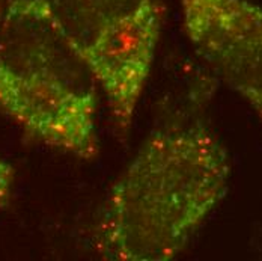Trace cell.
I'll list each match as a JSON object with an SVG mask.
<instances>
[{
	"label": "cell",
	"mask_w": 262,
	"mask_h": 261,
	"mask_svg": "<svg viewBox=\"0 0 262 261\" xmlns=\"http://www.w3.org/2000/svg\"><path fill=\"white\" fill-rule=\"evenodd\" d=\"M121 136L130 133L163 30L161 0H49Z\"/></svg>",
	"instance_id": "obj_3"
},
{
	"label": "cell",
	"mask_w": 262,
	"mask_h": 261,
	"mask_svg": "<svg viewBox=\"0 0 262 261\" xmlns=\"http://www.w3.org/2000/svg\"><path fill=\"white\" fill-rule=\"evenodd\" d=\"M15 180L14 168L3 158H0V207L8 204Z\"/></svg>",
	"instance_id": "obj_5"
},
{
	"label": "cell",
	"mask_w": 262,
	"mask_h": 261,
	"mask_svg": "<svg viewBox=\"0 0 262 261\" xmlns=\"http://www.w3.org/2000/svg\"><path fill=\"white\" fill-rule=\"evenodd\" d=\"M6 5H8V0H0V23H2V18H3V14H5V9H6Z\"/></svg>",
	"instance_id": "obj_6"
},
{
	"label": "cell",
	"mask_w": 262,
	"mask_h": 261,
	"mask_svg": "<svg viewBox=\"0 0 262 261\" xmlns=\"http://www.w3.org/2000/svg\"><path fill=\"white\" fill-rule=\"evenodd\" d=\"M229 178V154L207 126L160 127L108 190L97 251L115 261L175 258L226 196Z\"/></svg>",
	"instance_id": "obj_1"
},
{
	"label": "cell",
	"mask_w": 262,
	"mask_h": 261,
	"mask_svg": "<svg viewBox=\"0 0 262 261\" xmlns=\"http://www.w3.org/2000/svg\"><path fill=\"white\" fill-rule=\"evenodd\" d=\"M100 95L49 0H8L0 23V113L32 142L94 160Z\"/></svg>",
	"instance_id": "obj_2"
},
{
	"label": "cell",
	"mask_w": 262,
	"mask_h": 261,
	"mask_svg": "<svg viewBox=\"0 0 262 261\" xmlns=\"http://www.w3.org/2000/svg\"><path fill=\"white\" fill-rule=\"evenodd\" d=\"M188 43L262 127V8L252 0H180Z\"/></svg>",
	"instance_id": "obj_4"
}]
</instances>
